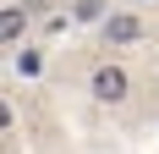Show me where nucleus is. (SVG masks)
Returning a JSON list of instances; mask_svg holds the SVG:
<instances>
[{
    "instance_id": "1",
    "label": "nucleus",
    "mask_w": 159,
    "mask_h": 154,
    "mask_svg": "<svg viewBox=\"0 0 159 154\" xmlns=\"http://www.w3.org/2000/svg\"><path fill=\"white\" fill-rule=\"evenodd\" d=\"M88 94H93V105H126L132 72H126L121 61H99L93 72H88Z\"/></svg>"
},
{
    "instance_id": "2",
    "label": "nucleus",
    "mask_w": 159,
    "mask_h": 154,
    "mask_svg": "<svg viewBox=\"0 0 159 154\" xmlns=\"http://www.w3.org/2000/svg\"><path fill=\"white\" fill-rule=\"evenodd\" d=\"M99 39H104V50H126V44H143L148 39V22L137 11H126V6H115L110 11V22L99 28Z\"/></svg>"
},
{
    "instance_id": "3",
    "label": "nucleus",
    "mask_w": 159,
    "mask_h": 154,
    "mask_svg": "<svg viewBox=\"0 0 159 154\" xmlns=\"http://www.w3.org/2000/svg\"><path fill=\"white\" fill-rule=\"evenodd\" d=\"M28 22H33V17L22 11V0L0 6V39H6V50H16V39H28Z\"/></svg>"
},
{
    "instance_id": "4",
    "label": "nucleus",
    "mask_w": 159,
    "mask_h": 154,
    "mask_svg": "<svg viewBox=\"0 0 159 154\" xmlns=\"http://www.w3.org/2000/svg\"><path fill=\"white\" fill-rule=\"evenodd\" d=\"M110 0H71V22H93V28H104L110 22Z\"/></svg>"
},
{
    "instance_id": "5",
    "label": "nucleus",
    "mask_w": 159,
    "mask_h": 154,
    "mask_svg": "<svg viewBox=\"0 0 159 154\" xmlns=\"http://www.w3.org/2000/svg\"><path fill=\"white\" fill-rule=\"evenodd\" d=\"M11 66H16V77H28V83H33V77L44 72V55H39V50H33V44H22V50H16V55H11Z\"/></svg>"
},
{
    "instance_id": "6",
    "label": "nucleus",
    "mask_w": 159,
    "mask_h": 154,
    "mask_svg": "<svg viewBox=\"0 0 159 154\" xmlns=\"http://www.w3.org/2000/svg\"><path fill=\"white\" fill-rule=\"evenodd\" d=\"M22 11H28V17H49V11H55V0H22Z\"/></svg>"
}]
</instances>
